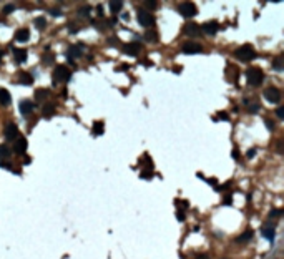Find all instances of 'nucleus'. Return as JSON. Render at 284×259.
Listing matches in <instances>:
<instances>
[{
    "label": "nucleus",
    "instance_id": "nucleus-6",
    "mask_svg": "<svg viewBox=\"0 0 284 259\" xmlns=\"http://www.w3.org/2000/svg\"><path fill=\"white\" fill-rule=\"evenodd\" d=\"M138 22H140V25L141 27H151L153 23H155V17L151 15V12H148V10H140L138 12Z\"/></svg>",
    "mask_w": 284,
    "mask_h": 259
},
{
    "label": "nucleus",
    "instance_id": "nucleus-45",
    "mask_svg": "<svg viewBox=\"0 0 284 259\" xmlns=\"http://www.w3.org/2000/svg\"><path fill=\"white\" fill-rule=\"evenodd\" d=\"M108 43H110V45H117V43H118V38H115V37H113V38H108Z\"/></svg>",
    "mask_w": 284,
    "mask_h": 259
},
{
    "label": "nucleus",
    "instance_id": "nucleus-32",
    "mask_svg": "<svg viewBox=\"0 0 284 259\" xmlns=\"http://www.w3.org/2000/svg\"><path fill=\"white\" fill-rule=\"evenodd\" d=\"M90 7H88V5H85V7H80V10H78V13L80 15H88V13H90Z\"/></svg>",
    "mask_w": 284,
    "mask_h": 259
},
{
    "label": "nucleus",
    "instance_id": "nucleus-43",
    "mask_svg": "<svg viewBox=\"0 0 284 259\" xmlns=\"http://www.w3.org/2000/svg\"><path fill=\"white\" fill-rule=\"evenodd\" d=\"M277 153H279V155H283V140H279V141H277Z\"/></svg>",
    "mask_w": 284,
    "mask_h": 259
},
{
    "label": "nucleus",
    "instance_id": "nucleus-13",
    "mask_svg": "<svg viewBox=\"0 0 284 259\" xmlns=\"http://www.w3.org/2000/svg\"><path fill=\"white\" fill-rule=\"evenodd\" d=\"M28 38H30V30L28 28H18L17 32H15V40H17L18 43L28 42Z\"/></svg>",
    "mask_w": 284,
    "mask_h": 259
},
{
    "label": "nucleus",
    "instance_id": "nucleus-47",
    "mask_svg": "<svg viewBox=\"0 0 284 259\" xmlns=\"http://www.w3.org/2000/svg\"><path fill=\"white\" fill-rule=\"evenodd\" d=\"M128 68H130V67H128V65H121V67H118V68H117V70H118V71H120V70H128Z\"/></svg>",
    "mask_w": 284,
    "mask_h": 259
},
{
    "label": "nucleus",
    "instance_id": "nucleus-18",
    "mask_svg": "<svg viewBox=\"0 0 284 259\" xmlns=\"http://www.w3.org/2000/svg\"><path fill=\"white\" fill-rule=\"evenodd\" d=\"M18 83L28 87V85L33 83V76L30 75V73H27V71H22V73H18Z\"/></svg>",
    "mask_w": 284,
    "mask_h": 259
},
{
    "label": "nucleus",
    "instance_id": "nucleus-27",
    "mask_svg": "<svg viewBox=\"0 0 284 259\" xmlns=\"http://www.w3.org/2000/svg\"><path fill=\"white\" fill-rule=\"evenodd\" d=\"M45 25H47V20H45L43 17L35 18V27H37L38 30H43V28H45Z\"/></svg>",
    "mask_w": 284,
    "mask_h": 259
},
{
    "label": "nucleus",
    "instance_id": "nucleus-30",
    "mask_svg": "<svg viewBox=\"0 0 284 259\" xmlns=\"http://www.w3.org/2000/svg\"><path fill=\"white\" fill-rule=\"evenodd\" d=\"M248 110H249V113H258L259 105L258 103H248Z\"/></svg>",
    "mask_w": 284,
    "mask_h": 259
},
{
    "label": "nucleus",
    "instance_id": "nucleus-48",
    "mask_svg": "<svg viewBox=\"0 0 284 259\" xmlns=\"http://www.w3.org/2000/svg\"><path fill=\"white\" fill-rule=\"evenodd\" d=\"M196 259H209V258H208L206 254H198V256H196Z\"/></svg>",
    "mask_w": 284,
    "mask_h": 259
},
{
    "label": "nucleus",
    "instance_id": "nucleus-36",
    "mask_svg": "<svg viewBox=\"0 0 284 259\" xmlns=\"http://www.w3.org/2000/svg\"><path fill=\"white\" fill-rule=\"evenodd\" d=\"M13 10H15V5H12V4H9V5H5L4 7V13H12Z\"/></svg>",
    "mask_w": 284,
    "mask_h": 259
},
{
    "label": "nucleus",
    "instance_id": "nucleus-23",
    "mask_svg": "<svg viewBox=\"0 0 284 259\" xmlns=\"http://www.w3.org/2000/svg\"><path fill=\"white\" fill-rule=\"evenodd\" d=\"M10 148L9 146H5V145H0V161L2 159H9L10 158Z\"/></svg>",
    "mask_w": 284,
    "mask_h": 259
},
{
    "label": "nucleus",
    "instance_id": "nucleus-12",
    "mask_svg": "<svg viewBox=\"0 0 284 259\" xmlns=\"http://www.w3.org/2000/svg\"><path fill=\"white\" fill-rule=\"evenodd\" d=\"M27 146H28L27 140L23 138V136H18L17 141H15V145H13V151L18 153V155H22V153H25V151H27Z\"/></svg>",
    "mask_w": 284,
    "mask_h": 259
},
{
    "label": "nucleus",
    "instance_id": "nucleus-22",
    "mask_svg": "<svg viewBox=\"0 0 284 259\" xmlns=\"http://www.w3.org/2000/svg\"><path fill=\"white\" fill-rule=\"evenodd\" d=\"M108 5H110V10H111L113 13H120V10L123 9V2H117V0H111Z\"/></svg>",
    "mask_w": 284,
    "mask_h": 259
},
{
    "label": "nucleus",
    "instance_id": "nucleus-38",
    "mask_svg": "<svg viewBox=\"0 0 284 259\" xmlns=\"http://www.w3.org/2000/svg\"><path fill=\"white\" fill-rule=\"evenodd\" d=\"M256 151H258V150H256V148H251V150H248V153H246V158H254V155H256Z\"/></svg>",
    "mask_w": 284,
    "mask_h": 259
},
{
    "label": "nucleus",
    "instance_id": "nucleus-25",
    "mask_svg": "<svg viewBox=\"0 0 284 259\" xmlns=\"http://www.w3.org/2000/svg\"><path fill=\"white\" fill-rule=\"evenodd\" d=\"M103 121H95L93 123V135H103Z\"/></svg>",
    "mask_w": 284,
    "mask_h": 259
},
{
    "label": "nucleus",
    "instance_id": "nucleus-49",
    "mask_svg": "<svg viewBox=\"0 0 284 259\" xmlns=\"http://www.w3.org/2000/svg\"><path fill=\"white\" fill-rule=\"evenodd\" d=\"M96 10H98V15H103V7H101V5H98V9Z\"/></svg>",
    "mask_w": 284,
    "mask_h": 259
},
{
    "label": "nucleus",
    "instance_id": "nucleus-17",
    "mask_svg": "<svg viewBox=\"0 0 284 259\" xmlns=\"http://www.w3.org/2000/svg\"><path fill=\"white\" fill-rule=\"evenodd\" d=\"M12 103V96L10 93L5 90V88H0V105H4V106H9Z\"/></svg>",
    "mask_w": 284,
    "mask_h": 259
},
{
    "label": "nucleus",
    "instance_id": "nucleus-9",
    "mask_svg": "<svg viewBox=\"0 0 284 259\" xmlns=\"http://www.w3.org/2000/svg\"><path fill=\"white\" fill-rule=\"evenodd\" d=\"M183 35H186V37H200L201 27L198 23H194V22H189V23H186L183 27Z\"/></svg>",
    "mask_w": 284,
    "mask_h": 259
},
{
    "label": "nucleus",
    "instance_id": "nucleus-4",
    "mask_svg": "<svg viewBox=\"0 0 284 259\" xmlns=\"http://www.w3.org/2000/svg\"><path fill=\"white\" fill-rule=\"evenodd\" d=\"M178 12H180L184 18H191L198 13V9H196V5L191 4V2H183V4L178 5Z\"/></svg>",
    "mask_w": 284,
    "mask_h": 259
},
{
    "label": "nucleus",
    "instance_id": "nucleus-26",
    "mask_svg": "<svg viewBox=\"0 0 284 259\" xmlns=\"http://www.w3.org/2000/svg\"><path fill=\"white\" fill-rule=\"evenodd\" d=\"M145 40L151 42V43H156L158 42V33H156V32H146V33H145Z\"/></svg>",
    "mask_w": 284,
    "mask_h": 259
},
{
    "label": "nucleus",
    "instance_id": "nucleus-31",
    "mask_svg": "<svg viewBox=\"0 0 284 259\" xmlns=\"http://www.w3.org/2000/svg\"><path fill=\"white\" fill-rule=\"evenodd\" d=\"M214 120H221V121H228L229 120V116H228V113L226 111H219L218 113V116L214 118Z\"/></svg>",
    "mask_w": 284,
    "mask_h": 259
},
{
    "label": "nucleus",
    "instance_id": "nucleus-40",
    "mask_svg": "<svg viewBox=\"0 0 284 259\" xmlns=\"http://www.w3.org/2000/svg\"><path fill=\"white\" fill-rule=\"evenodd\" d=\"M224 204H228V206L233 204V198H231V194H226L224 196Z\"/></svg>",
    "mask_w": 284,
    "mask_h": 259
},
{
    "label": "nucleus",
    "instance_id": "nucleus-33",
    "mask_svg": "<svg viewBox=\"0 0 284 259\" xmlns=\"http://www.w3.org/2000/svg\"><path fill=\"white\" fill-rule=\"evenodd\" d=\"M276 116L279 118V120L284 118V106H277V110H276Z\"/></svg>",
    "mask_w": 284,
    "mask_h": 259
},
{
    "label": "nucleus",
    "instance_id": "nucleus-15",
    "mask_svg": "<svg viewBox=\"0 0 284 259\" xmlns=\"http://www.w3.org/2000/svg\"><path fill=\"white\" fill-rule=\"evenodd\" d=\"M82 48H80V45H71L70 48H68V53H67V57H68V60H73V58H78V57H82Z\"/></svg>",
    "mask_w": 284,
    "mask_h": 259
},
{
    "label": "nucleus",
    "instance_id": "nucleus-44",
    "mask_svg": "<svg viewBox=\"0 0 284 259\" xmlns=\"http://www.w3.org/2000/svg\"><path fill=\"white\" fill-rule=\"evenodd\" d=\"M208 183L211 184V186H216V184H218V180H216V178H209Z\"/></svg>",
    "mask_w": 284,
    "mask_h": 259
},
{
    "label": "nucleus",
    "instance_id": "nucleus-19",
    "mask_svg": "<svg viewBox=\"0 0 284 259\" xmlns=\"http://www.w3.org/2000/svg\"><path fill=\"white\" fill-rule=\"evenodd\" d=\"M261 234H263L264 239L272 241V239H274V228H271V226H264L263 231H261Z\"/></svg>",
    "mask_w": 284,
    "mask_h": 259
},
{
    "label": "nucleus",
    "instance_id": "nucleus-34",
    "mask_svg": "<svg viewBox=\"0 0 284 259\" xmlns=\"http://www.w3.org/2000/svg\"><path fill=\"white\" fill-rule=\"evenodd\" d=\"M141 178H143V180H146V178H153V171H151V170H145V171H141Z\"/></svg>",
    "mask_w": 284,
    "mask_h": 259
},
{
    "label": "nucleus",
    "instance_id": "nucleus-11",
    "mask_svg": "<svg viewBox=\"0 0 284 259\" xmlns=\"http://www.w3.org/2000/svg\"><path fill=\"white\" fill-rule=\"evenodd\" d=\"M201 30H203L206 35L213 37V35H216V33H218V30H219V25H218V22L209 20V22H206L205 25H203V28H201Z\"/></svg>",
    "mask_w": 284,
    "mask_h": 259
},
{
    "label": "nucleus",
    "instance_id": "nucleus-41",
    "mask_svg": "<svg viewBox=\"0 0 284 259\" xmlns=\"http://www.w3.org/2000/svg\"><path fill=\"white\" fill-rule=\"evenodd\" d=\"M176 219H178V221H184V213L183 211H176Z\"/></svg>",
    "mask_w": 284,
    "mask_h": 259
},
{
    "label": "nucleus",
    "instance_id": "nucleus-5",
    "mask_svg": "<svg viewBox=\"0 0 284 259\" xmlns=\"http://www.w3.org/2000/svg\"><path fill=\"white\" fill-rule=\"evenodd\" d=\"M263 95H264V98H266V101H269V103H272V105L281 101V92H279V88H276V87L266 88Z\"/></svg>",
    "mask_w": 284,
    "mask_h": 259
},
{
    "label": "nucleus",
    "instance_id": "nucleus-3",
    "mask_svg": "<svg viewBox=\"0 0 284 259\" xmlns=\"http://www.w3.org/2000/svg\"><path fill=\"white\" fill-rule=\"evenodd\" d=\"M70 78H71V71L68 70L65 65H58V67H55V70H53V85H57V83H67Z\"/></svg>",
    "mask_w": 284,
    "mask_h": 259
},
{
    "label": "nucleus",
    "instance_id": "nucleus-1",
    "mask_svg": "<svg viewBox=\"0 0 284 259\" xmlns=\"http://www.w3.org/2000/svg\"><path fill=\"white\" fill-rule=\"evenodd\" d=\"M244 75H246V80H248V83H249L251 87H258V85L263 83V80H264L263 70H261V68H258V67L248 68Z\"/></svg>",
    "mask_w": 284,
    "mask_h": 259
},
{
    "label": "nucleus",
    "instance_id": "nucleus-7",
    "mask_svg": "<svg viewBox=\"0 0 284 259\" xmlns=\"http://www.w3.org/2000/svg\"><path fill=\"white\" fill-rule=\"evenodd\" d=\"M121 52L128 57H136L140 52H141V45L138 42H130V43H125V45L121 47Z\"/></svg>",
    "mask_w": 284,
    "mask_h": 259
},
{
    "label": "nucleus",
    "instance_id": "nucleus-29",
    "mask_svg": "<svg viewBox=\"0 0 284 259\" xmlns=\"http://www.w3.org/2000/svg\"><path fill=\"white\" fill-rule=\"evenodd\" d=\"M47 52H48V53L43 55V63H45V65H50V63L53 62V55L50 53V50H48V48H47Z\"/></svg>",
    "mask_w": 284,
    "mask_h": 259
},
{
    "label": "nucleus",
    "instance_id": "nucleus-8",
    "mask_svg": "<svg viewBox=\"0 0 284 259\" xmlns=\"http://www.w3.org/2000/svg\"><path fill=\"white\" fill-rule=\"evenodd\" d=\"M181 52H183L184 55H196V53L203 52V47H201L200 43H194V42H186L181 47Z\"/></svg>",
    "mask_w": 284,
    "mask_h": 259
},
{
    "label": "nucleus",
    "instance_id": "nucleus-20",
    "mask_svg": "<svg viewBox=\"0 0 284 259\" xmlns=\"http://www.w3.org/2000/svg\"><path fill=\"white\" fill-rule=\"evenodd\" d=\"M42 113H43V116L45 118H52L55 115V105L53 103H47L45 106H43Z\"/></svg>",
    "mask_w": 284,
    "mask_h": 259
},
{
    "label": "nucleus",
    "instance_id": "nucleus-35",
    "mask_svg": "<svg viewBox=\"0 0 284 259\" xmlns=\"http://www.w3.org/2000/svg\"><path fill=\"white\" fill-rule=\"evenodd\" d=\"M264 125H266V128L269 130V131H272V130H274V121H271V120H264Z\"/></svg>",
    "mask_w": 284,
    "mask_h": 259
},
{
    "label": "nucleus",
    "instance_id": "nucleus-16",
    "mask_svg": "<svg viewBox=\"0 0 284 259\" xmlns=\"http://www.w3.org/2000/svg\"><path fill=\"white\" fill-rule=\"evenodd\" d=\"M13 57L17 63H25L27 62V52L23 48H13Z\"/></svg>",
    "mask_w": 284,
    "mask_h": 259
},
{
    "label": "nucleus",
    "instance_id": "nucleus-28",
    "mask_svg": "<svg viewBox=\"0 0 284 259\" xmlns=\"http://www.w3.org/2000/svg\"><path fill=\"white\" fill-rule=\"evenodd\" d=\"M251 238H253V231H249V229H248L246 233H242L241 236H239V238H238V241H239V242H244V241H249Z\"/></svg>",
    "mask_w": 284,
    "mask_h": 259
},
{
    "label": "nucleus",
    "instance_id": "nucleus-21",
    "mask_svg": "<svg viewBox=\"0 0 284 259\" xmlns=\"http://www.w3.org/2000/svg\"><path fill=\"white\" fill-rule=\"evenodd\" d=\"M48 95H50V92L45 90V88H38V90H35V100L37 101H43Z\"/></svg>",
    "mask_w": 284,
    "mask_h": 259
},
{
    "label": "nucleus",
    "instance_id": "nucleus-10",
    "mask_svg": "<svg viewBox=\"0 0 284 259\" xmlns=\"http://www.w3.org/2000/svg\"><path fill=\"white\" fill-rule=\"evenodd\" d=\"M4 135H5V140H9V141L17 140L18 138V128H17V125L9 123V125L5 126V130H4Z\"/></svg>",
    "mask_w": 284,
    "mask_h": 259
},
{
    "label": "nucleus",
    "instance_id": "nucleus-46",
    "mask_svg": "<svg viewBox=\"0 0 284 259\" xmlns=\"http://www.w3.org/2000/svg\"><path fill=\"white\" fill-rule=\"evenodd\" d=\"M233 158H234V159L239 158V151H238V150H233Z\"/></svg>",
    "mask_w": 284,
    "mask_h": 259
},
{
    "label": "nucleus",
    "instance_id": "nucleus-2",
    "mask_svg": "<svg viewBox=\"0 0 284 259\" xmlns=\"http://www.w3.org/2000/svg\"><path fill=\"white\" fill-rule=\"evenodd\" d=\"M234 57L238 60H241V62H249V60L256 58V50L251 45H242V47H239V48H236Z\"/></svg>",
    "mask_w": 284,
    "mask_h": 259
},
{
    "label": "nucleus",
    "instance_id": "nucleus-14",
    "mask_svg": "<svg viewBox=\"0 0 284 259\" xmlns=\"http://www.w3.org/2000/svg\"><path fill=\"white\" fill-rule=\"evenodd\" d=\"M18 110H20L22 115H30V113L33 111V105L28 100H22L20 105H18Z\"/></svg>",
    "mask_w": 284,
    "mask_h": 259
},
{
    "label": "nucleus",
    "instance_id": "nucleus-37",
    "mask_svg": "<svg viewBox=\"0 0 284 259\" xmlns=\"http://www.w3.org/2000/svg\"><path fill=\"white\" fill-rule=\"evenodd\" d=\"M50 12V15H53V17H60L62 15V12H60V9H57V7H53V9L48 10Z\"/></svg>",
    "mask_w": 284,
    "mask_h": 259
},
{
    "label": "nucleus",
    "instance_id": "nucleus-24",
    "mask_svg": "<svg viewBox=\"0 0 284 259\" xmlns=\"http://www.w3.org/2000/svg\"><path fill=\"white\" fill-rule=\"evenodd\" d=\"M283 57H277V58L274 60V63H272V68H274L276 71H283L284 70V63H283Z\"/></svg>",
    "mask_w": 284,
    "mask_h": 259
},
{
    "label": "nucleus",
    "instance_id": "nucleus-42",
    "mask_svg": "<svg viewBox=\"0 0 284 259\" xmlns=\"http://www.w3.org/2000/svg\"><path fill=\"white\" fill-rule=\"evenodd\" d=\"M145 5H146L148 9H151V10H155V9H156V2H146Z\"/></svg>",
    "mask_w": 284,
    "mask_h": 259
},
{
    "label": "nucleus",
    "instance_id": "nucleus-50",
    "mask_svg": "<svg viewBox=\"0 0 284 259\" xmlns=\"http://www.w3.org/2000/svg\"><path fill=\"white\" fill-rule=\"evenodd\" d=\"M2 55H4V52H0V58H2Z\"/></svg>",
    "mask_w": 284,
    "mask_h": 259
},
{
    "label": "nucleus",
    "instance_id": "nucleus-39",
    "mask_svg": "<svg viewBox=\"0 0 284 259\" xmlns=\"http://www.w3.org/2000/svg\"><path fill=\"white\" fill-rule=\"evenodd\" d=\"M281 214H283V211H281V209H272L271 213H269V216L274 218V216H281Z\"/></svg>",
    "mask_w": 284,
    "mask_h": 259
}]
</instances>
